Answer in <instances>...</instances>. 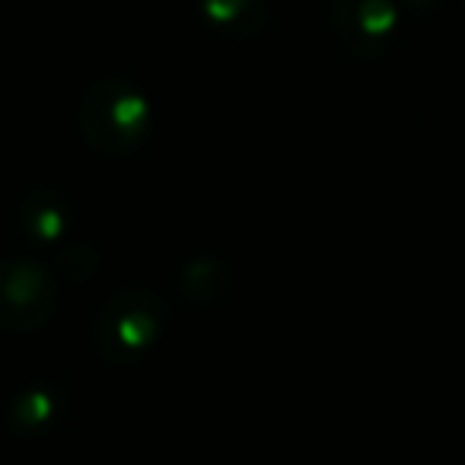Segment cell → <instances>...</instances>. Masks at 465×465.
Here are the masks:
<instances>
[{
    "mask_svg": "<svg viewBox=\"0 0 465 465\" xmlns=\"http://www.w3.org/2000/svg\"><path fill=\"white\" fill-rule=\"evenodd\" d=\"M23 217V230L33 242H45V246H54V240H61L67 230H71V207L61 201L58 192L52 188H42V192H33L26 198V204L20 207Z\"/></svg>",
    "mask_w": 465,
    "mask_h": 465,
    "instance_id": "5b68a950",
    "label": "cell"
},
{
    "mask_svg": "<svg viewBox=\"0 0 465 465\" xmlns=\"http://www.w3.org/2000/svg\"><path fill=\"white\" fill-rule=\"evenodd\" d=\"M58 418V395L52 389H26L14 405V420L20 433H39Z\"/></svg>",
    "mask_w": 465,
    "mask_h": 465,
    "instance_id": "52a82bcc",
    "label": "cell"
},
{
    "mask_svg": "<svg viewBox=\"0 0 465 465\" xmlns=\"http://www.w3.org/2000/svg\"><path fill=\"white\" fill-rule=\"evenodd\" d=\"M204 16L217 33L236 35V39L262 33L265 26L259 0H204Z\"/></svg>",
    "mask_w": 465,
    "mask_h": 465,
    "instance_id": "8992f818",
    "label": "cell"
},
{
    "mask_svg": "<svg viewBox=\"0 0 465 465\" xmlns=\"http://www.w3.org/2000/svg\"><path fill=\"white\" fill-rule=\"evenodd\" d=\"M166 306L147 287H118L103 300L93 319V344L105 363L128 367L137 363L163 335Z\"/></svg>",
    "mask_w": 465,
    "mask_h": 465,
    "instance_id": "7a4b0ae2",
    "label": "cell"
},
{
    "mask_svg": "<svg viewBox=\"0 0 465 465\" xmlns=\"http://www.w3.org/2000/svg\"><path fill=\"white\" fill-rule=\"evenodd\" d=\"M399 29L395 0H335V35L357 58H376Z\"/></svg>",
    "mask_w": 465,
    "mask_h": 465,
    "instance_id": "277c9868",
    "label": "cell"
},
{
    "mask_svg": "<svg viewBox=\"0 0 465 465\" xmlns=\"http://www.w3.org/2000/svg\"><path fill=\"white\" fill-rule=\"evenodd\" d=\"M153 128L147 93L124 77L99 80L86 90L80 105V131L96 153L131 156Z\"/></svg>",
    "mask_w": 465,
    "mask_h": 465,
    "instance_id": "6da1fadb",
    "label": "cell"
},
{
    "mask_svg": "<svg viewBox=\"0 0 465 465\" xmlns=\"http://www.w3.org/2000/svg\"><path fill=\"white\" fill-rule=\"evenodd\" d=\"M54 278L29 259H0V331L26 335L54 316Z\"/></svg>",
    "mask_w": 465,
    "mask_h": 465,
    "instance_id": "3957f363",
    "label": "cell"
}]
</instances>
